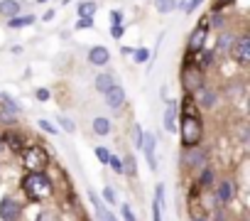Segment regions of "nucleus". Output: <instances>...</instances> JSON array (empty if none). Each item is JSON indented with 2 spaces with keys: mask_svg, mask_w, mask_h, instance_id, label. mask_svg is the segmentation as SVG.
Here are the masks:
<instances>
[{
  "mask_svg": "<svg viewBox=\"0 0 250 221\" xmlns=\"http://www.w3.org/2000/svg\"><path fill=\"white\" fill-rule=\"evenodd\" d=\"M52 179L44 172H27L22 177V192L32 199V201H42L47 197H52Z\"/></svg>",
  "mask_w": 250,
  "mask_h": 221,
  "instance_id": "f257e3e1",
  "label": "nucleus"
},
{
  "mask_svg": "<svg viewBox=\"0 0 250 221\" xmlns=\"http://www.w3.org/2000/svg\"><path fill=\"white\" fill-rule=\"evenodd\" d=\"M22 165H25V170H30V172H42V170L49 165V155H47L44 148L30 145V148L22 150Z\"/></svg>",
  "mask_w": 250,
  "mask_h": 221,
  "instance_id": "f03ea898",
  "label": "nucleus"
},
{
  "mask_svg": "<svg viewBox=\"0 0 250 221\" xmlns=\"http://www.w3.org/2000/svg\"><path fill=\"white\" fill-rule=\"evenodd\" d=\"M204 135V126L199 118H182V143L184 148H196Z\"/></svg>",
  "mask_w": 250,
  "mask_h": 221,
  "instance_id": "7ed1b4c3",
  "label": "nucleus"
},
{
  "mask_svg": "<svg viewBox=\"0 0 250 221\" xmlns=\"http://www.w3.org/2000/svg\"><path fill=\"white\" fill-rule=\"evenodd\" d=\"M206 37H208V18H201L199 25L194 27V32L189 35V42H187V52L189 54H196L204 49L206 44Z\"/></svg>",
  "mask_w": 250,
  "mask_h": 221,
  "instance_id": "20e7f679",
  "label": "nucleus"
},
{
  "mask_svg": "<svg viewBox=\"0 0 250 221\" xmlns=\"http://www.w3.org/2000/svg\"><path fill=\"white\" fill-rule=\"evenodd\" d=\"M22 214V204L15 197H3L0 199V219L3 221H18Z\"/></svg>",
  "mask_w": 250,
  "mask_h": 221,
  "instance_id": "39448f33",
  "label": "nucleus"
},
{
  "mask_svg": "<svg viewBox=\"0 0 250 221\" xmlns=\"http://www.w3.org/2000/svg\"><path fill=\"white\" fill-rule=\"evenodd\" d=\"M233 57H235V62L238 64H250V37L248 35H240V37H235V44H233V52H230Z\"/></svg>",
  "mask_w": 250,
  "mask_h": 221,
  "instance_id": "423d86ee",
  "label": "nucleus"
},
{
  "mask_svg": "<svg viewBox=\"0 0 250 221\" xmlns=\"http://www.w3.org/2000/svg\"><path fill=\"white\" fill-rule=\"evenodd\" d=\"M103 96H105V103H108L113 110L123 108V103H125V91H123V86H118V84H113Z\"/></svg>",
  "mask_w": 250,
  "mask_h": 221,
  "instance_id": "0eeeda50",
  "label": "nucleus"
},
{
  "mask_svg": "<svg viewBox=\"0 0 250 221\" xmlns=\"http://www.w3.org/2000/svg\"><path fill=\"white\" fill-rule=\"evenodd\" d=\"M155 145H157V138L155 135H145L143 138V153H145V157H147V165H150V170L155 172L157 170V157H155Z\"/></svg>",
  "mask_w": 250,
  "mask_h": 221,
  "instance_id": "6e6552de",
  "label": "nucleus"
},
{
  "mask_svg": "<svg viewBox=\"0 0 250 221\" xmlns=\"http://www.w3.org/2000/svg\"><path fill=\"white\" fill-rule=\"evenodd\" d=\"M206 157H208L206 150H187V155H184V165H189L191 170H201V167L206 165Z\"/></svg>",
  "mask_w": 250,
  "mask_h": 221,
  "instance_id": "1a4fd4ad",
  "label": "nucleus"
},
{
  "mask_svg": "<svg viewBox=\"0 0 250 221\" xmlns=\"http://www.w3.org/2000/svg\"><path fill=\"white\" fill-rule=\"evenodd\" d=\"M233 44H235V35L226 30V32L218 35V42H216V52L213 54H230L233 52Z\"/></svg>",
  "mask_w": 250,
  "mask_h": 221,
  "instance_id": "9d476101",
  "label": "nucleus"
},
{
  "mask_svg": "<svg viewBox=\"0 0 250 221\" xmlns=\"http://www.w3.org/2000/svg\"><path fill=\"white\" fill-rule=\"evenodd\" d=\"M177 113H179V103L177 101H169L167 108H165V131L172 133L174 126H177Z\"/></svg>",
  "mask_w": 250,
  "mask_h": 221,
  "instance_id": "9b49d317",
  "label": "nucleus"
},
{
  "mask_svg": "<svg viewBox=\"0 0 250 221\" xmlns=\"http://www.w3.org/2000/svg\"><path fill=\"white\" fill-rule=\"evenodd\" d=\"M216 197H218L221 204H230V199L235 197V184H233L230 179H223V182L218 184V189H216Z\"/></svg>",
  "mask_w": 250,
  "mask_h": 221,
  "instance_id": "f8f14e48",
  "label": "nucleus"
},
{
  "mask_svg": "<svg viewBox=\"0 0 250 221\" xmlns=\"http://www.w3.org/2000/svg\"><path fill=\"white\" fill-rule=\"evenodd\" d=\"M20 10H22V5L18 3V0H0V15L3 18L13 20V18L20 15Z\"/></svg>",
  "mask_w": 250,
  "mask_h": 221,
  "instance_id": "ddd939ff",
  "label": "nucleus"
},
{
  "mask_svg": "<svg viewBox=\"0 0 250 221\" xmlns=\"http://www.w3.org/2000/svg\"><path fill=\"white\" fill-rule=\"evenodd\" d=\"M108 59H110V52H108L105 47H93V49L88 52V62H91L93 66H103V64H108Z\"/></svg>",
  "mask_w": 250,
  "mask_h": 221,
  "instance_id": "4468645a",
  "label": "nucleus"
},
{
  "mask_svg": "<svg viewBox=\"0 0 250 221\" xmlns=\"http://www.w3.org/2000/svg\"><path fill=\"white\" fill-rule=\"evenodd\" d=\"M196 96H199V103H201L204 108H211V106L216 103V91H213V88L199 86V88H196Z\"/></svg>",
  "mask_w": 250,
  "mask_h": 221,
  "instance_id": "2eb2a0df",
  "label": "nucleus"
},
{
  "mask_svg": "<svg viewBox=\"0 0 250 221\" xmlns=\"http://www.w3.org/2000/svg\"><path fill=\"white\" fill-rule=\"evenodd\" d=\"M162 204H165V184H157L155 204H152V216H155V221H162Z\"/></svg>",
  "mask_w": 250,
  "mask_h": 221,
  "instance_id": "dca6fc26",
  "label": "nucleus"
},
{
  "mask_svg": "<svg viewBox=\"0 0 250 221\" xmlns=\"http://www.w3.org/2000/svg\"><path fill=\"white\" fill-rule=\"evenodd\" d=\"M194 57H196V69H199V71H201V69H206V66H211V64H213V59H216V54H213V52H208V49H201V52H196Z\"/></svg>",
  "mask_w": 250,
  "mask_h": 221,
  "instance_id": "f3484780",
  "label": "nucleus"
},
{
  "mask_svg": "<svg viewBox=\"0 0 250 221\" xmlns=\"http://www.w3.org/2000/svg\"><path fill=\"white\" fill-rule=\"evenodd\" d=\"M0 143H8L10 150H22V138L18 133H13V131H5L3 138H0Z\"/></svg>",
  "mask_w": 250,
  "mask_h": 221,
  "instance_id": "a211bd4d",
  "label": "nucleus"
},
{
  "mask_svg": "<svg viewBox=\"0 0 250 221\" xmlns=\"http://www.w3.org/2000/svg\"><path fill=\"white\" fill-rule=\"evenodd\" d=\"M182 118H199L196 116V103L191 101V96H184V101H182Z\"/></svg>",
  "mask_w": 250,
  "mask_h": 221,
  "instance_id": "6ab92c4d",
  "label": "nucleus"
},
{
  "mask_svg": "<svg viewBox=\"0 0 250 221\" xmlns=\"http://www.w3.org/2000/svg\"><path fill=\"white\" fill-rule=\"evenodd\" d=\"M110 86H113V74H98L96 76V91L105 93Z\"/></svg>",
  "mask_w": 250,
  "mask_h": 221,
  "instance_id": "aec40b11",
  "label": "nucleus"
},
{
  "mask_svg": "<svg viewBox=\"0 0 250 221\" xmlns=\"http://www.w3.org/2000/svg\"><path fill=\"white\" fill-rule=\"evenodd\" d=\"M93 133L96 135H108L110 133V121L108 118H93Z\"/></svg>",
  "mask_w": 250,
  "mask_h": 221,
  "instance_id": "412c9836",
  "label": "nucleus"
},
{
  "mask_svg": "<svg viewBox=\"0 0 250 221\" xmlns=\"http://www.w3.org/2000/svg\"><path fill=\"white\" fill-rule=\"evenodd\" d=\"M79 15H81V20L83 18L93 20V15H96V3H93V0H83V3L79 5Z\"/></svg>",
  "mask_w": 250,
  "mask_h": 221,
  "instance_id": "4be33fe9",
  "label": "nucleus"
},
{
  "mask_svg": "<svg viewBox=\"0 0 250 221\" xmlns=\"http://www.w3.org/2000/svg\"><path fill=\"white\" fill-rule=\"evenodd\" d=\"M0 101H3L5 110H8V113H13V116H15V113H20V110H22V108H20V103H18V101H13V98H10L8 93H0Z\"/></svg>",
  "mask_w": 250,
  "mask_h": 221,
  "instance_id": "5701e85b",
  "label": "nucleus"
},
{
  "mask_svg": "<svg viewBox=\"0 0 250 221\" xmlns=\"http://www.w3.org/2000/svg\"><path fill=\"white\" fill-rule=\"evenodd\" d=\"M35 22V15H18V18H13V20H8V25L10 27H27V25H32Z\"/></svg>",
  "mask_w": 250,
  "mask_h": 221,
  "instance_id": "b1692460",
  "label": "nucleus"
},
{
  "mask_svg": "<svg viewBox=\"0 0 250 221\" xmlns=\"http://www.w3.org/2000/svg\"><path fill=\"white\" fill-rule=\"evenodd\" d=\"M211 182H213V170H211L208 165H204V167H201V177H199V184H201V187H211Z\"/></svg>",
  "mask_w": 250,
  "mask_h": 221,
  "instance_id": "393cba45",
  "label": "nucleus"
},
{
  "mask_svg": "<svg viewBox=\"0 0 250 221\" xmlns=\"http://www.w3.org/2000/svg\"><path fill=\"white\" fill-rule=\"evenodd\" d=\"M174 5H177V0H155V8H157L160 13H169Z\"/></svg>",
  "mask_w": 250,
  "mask_h": 221,
  "instance_id": "a878e982",
  "label": "nucleus"
},
{
  "mask_svg": "<svg viewBox=\"0 0 250 221\" xmlns=\"http://www.w3.org/2000/svg\"><path fill=\"white\" fill-rule=\"evenodd\" d=\"M120 214H123V219H125V221H138V216L133 214V209H130L128 204H123V206H120Z\"/></svg>",
  "mask_w": 250,
  "mask_h": 221,
  "instance_id": "bb28decb",
  "label": "nucleus"
},
{
  "mask_svg": "<svg viewBox=\"0 0 250 221\" xmlns=\"http://www.w3.org/2000/svg\"><path fill=\"white\" fill-rule=\"evenodd\" d=\"M147 59H150V49H145V47L135 49V62H138V64H143V62H147Z\"/></svg>",
  "mask_w": 250,
  "mask_h": 221,
  "instance_id": "cd10ccee",
  "label": "nucleus"
},
{
  "mask_svg": "<svg viewBox=\"0 0 250 221\" xmlns=\"http://www.w3.org/2000/svg\"><path fill=\"white\" fill-rule=\"evenodd\" d=\"M40 128H42L44 133H49V135H57V133H59V128H57L54 123H49V121H40Z\"/></svg>",
  "mask_w": 250,
  "mask_h": 221,
  "instance_id": "c85d7f7f",
  "label": "nucleus"
},
{
  "mask_svg": "<svg viewBox=\"0 0 250 221\" xmlns=\"http://www.w3.org/2000/svg\"><path fill=\"white\" fill-rule=\"evenodd\" d=\"M108 165L113 167V172H118V175H123V160H120V157H115V155H110V160H108Z\"/></svg>",
  "mask_w": 250,
  "mask_h": 221,
  "instance_id": "c756f323",
  "label": "nucleus"
},
{
  "mask_svg": "<svg viewBox=\"0 0 250 221\" xmlns=\"http://www.w3.org/2000/svg\"><path fill=\"white\" fill-rule=\"evenodd\" d=\"M201 3H204V0H187V3L182 5V10H184V13H194Z\"/></svg>",
  "mask_w": 250,
  "mask_h": 221,
  "instance_id": "7c9ffc66",
  "label": "nucleus"
},
{
  "mask_svg": "<svg viewBox=\"0 0 250 221\" xmlns=\"http://www.w3.org/2000/svg\"><path fill=\"white\" fill-rule=\"evenodd\" d=\"M133 135H135V145H138V148H143V138H145V133H143V128H140L138 123L133 126Z\"/></svg>",
  "mask_w": 250,
  "mask_h": 221,
  "instance_id": "2f4dec72",
  "label": "nucleus"
},
{
  "mask_svg": "<svg viewBox=\"0 0 250 221\" xmlns=\"http://www.w3.org/2000/svg\"><path fill=\"white\" fill-rule=\"evenodd\" d=\"M96 157H98L103 165H108V160H110V153H108V148H96Z\"/></svg>",
  "mask_w": 250,
  "mask_h": 221,
  "instance_id": "473e14b6",
  "label": "nucleus"
},
{
  "mask_svg": "<svg viewBox=\"0 0 250 221\" xmlns=\"http://www.w3.org/2000/svg\"><path fill=\"white\" fill-rule=\"evenodd\" d=\"M123 172L135 175V160H133V157H125V162H123Z\"/></svg>",
  "mask_w": 250,
  "mask_h": 221,
  "instance_id": "72a5a7b5",
  "label": "nucleus"
},
{
  "mask_svg": "<svg viewBox=\"0 0 250 221\" xmlns=\"http://www.w3.org/2000/svg\"><path fill=\"white\" fill-rule=\"evenodd\" d=\"M59 123H62V128H64V131H69V133H74V131H76V123H74L71 118H64V116H62V118H59Z\"/></svg>",
  "mask_w": 250,
  "mask_h": 221,
  "instance_id": "f704fd0d",
  "label": "nucleus"
},
{
  "mask_svg": "<svg viewBox=\"0 0 250 221\" xmlns=\"http://www.w3.org/2000/svg\"><path fill=\"white\" fill-rule=\"evenodd\" d=\"M103 199H105L108 204H115V192H113V187H105V189H103Z\"/></svg>",
  "mask_w": 250,
  "mask_h": 221,
  "instance_id": "c9c22d12",
  "label": "nucleus"
},
{
  "mask_svg": "<svg viewBox=\"0 0 250 221\" xmlns=\"http://www.w3.org/2000/svg\"><path fill=\"white\" fill-rule=\"evenodd\" d=\"M110 25H123V13L120 10H113L110 13Z\"/></svg>",
  "mask_w": 250,
  "mask_h": 221,
  "instance_id": "e433bc0d",
  "label": "nucleus"
},
{
  "mask_svg": "<svg viewBox=\"0 0 250 221\" xmlns=\"http://www.w3.org/2000/svg\"><path fill=\"white\" fill-rule=\"evenodd\" d=\"M35 221H57V219H54V214H49V211H40Z\"/></svg>",
  "mask_w": 250,
  "mask_h": 221,
  "instance_id": "4c0bfd02",
  "label": "nucleus"
},
{
  "mask_svg": "<svg viewBox=\"0 0 250 221\" xmlns=\"http://www.w3.org/2000/svg\"><path fill=\"white\" fill-rule=\"evenodd\" d=\"M110 35H113L115 40H120V37H123V25H110Z\"/></svg>",
  "mask_w": 250,
  "mask_h": 221,
  "instance_id": "58836bf2",
  "label": "nucleus"
},
{
  "mask_svg": "<svg viewBox=\"0 0 250 221\" xmlns=\"http://www.w3.org/2000/svg\"><path fill=\"white\" fill-rule=\"evenodd\" d=\"M79 30H86V27H93V20L91 18H83V20H79V25H76Z\"/></svg>",
  "mask_w": 250,
  "mask_h": 221,
  "instance_id": "ea45409f",
  "label": "nucleus"
},
{
  "mask_svg": "<svg viewBox=\"0 0 250 221\" xmlns=\"http://www.w3.org/2000/svg\"><path fill=\"white\" fill-rule=\"evenodd\" d=\"M37 98H40V101H47V98H49V91H47V88H40V91H37Z\"/></svg>",
  "mask_w": 250,
  "mask_h": 221,
  "instance_id": "a19ab883",
  "label": "nucleus"
},
{
  "mask_svg": "<svg viewBox=\"0 0 250 221\" xmlns=\"http://www.w3.org/2000/svg\"><path fill=\"white\" fill-rule=\"evenodd\" d=\"M52 18H54V10H47V13H44V18H42V20H47V22H49V20H52Z\"/></svg>",
  "mask_w": 250,
  "mask_h": 221,
  "instance_id": "79ce46f5",
  "label": "nucleus"
},
{
  "mask_svg": "<svg viewBox=\"0 0 250 221\" xmlns=\"http://www.w3.org/2000/svg\"><path fill=\"white\" fill-rule=\"evenodd\" d=\"M191 221H208L206 216H191Z\"/></svg>",
  "mask_w": 250,
  "mask_h": 221,
  "instance_id": "37998d69",
  "label": "nucleus"
},
{
  "mask_svg": "<svg viewBox=\"0 0 250 221\" xmlns=\"http://www.w3.org/2000/svg\"><path fill=\"white\" fill-rule=\"evenodd\" d=\"M223 3H230V0H218V5H223Z\"/></svg>",
  "mask_w": 250,
  "mask_h": 221,
  "instance_id": "c03bdc74",
  "label": "nucleus"
},
{
  "mask_svg": "<svg viewBox=\"0 0 250 221\" xmlns=\"http://www.w3.org/2000/svg\"><path fill=\"white\" fill-rule=\"evenodd\" d=\"M37 3H47V0H37Z\"/></svg>",
  "mask_w": 250,
  "mask_h": 221,
  "instance_id": "a18cd8bd",
  "label": "nucleus"
},
{
  "mask_svg": "<svg viewBox=\"0 0 250 221\" xmlns=\"http://www.w3.org/2000/svg\"><path fill=\"white\" fill-rule=\"evenodd\" d=\"M0 150H3V143H0Z\"/></svg>",
  "mask_w": 250,
  "mask_h": 221,
  "instance_id": "49530a36",
  "label": "nucleus"
}]
</instances>
